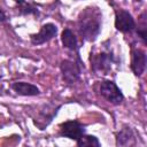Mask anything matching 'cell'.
Masks as SVG:
<instances>
[{"label": "cell", "instance_id": "cell-10", "mask_svg": "<svg viewBox=\"0 0 147 147\" xmlns=\"http://www.w3.org/2000/svg\"><path fill=\"white\" fill-rule=\"evenodd\" d=\"M61 41H62V45L64 48L71 51V52H76L77 55L78 54V42H77V37L75 36V33L69 29V28H65L63 31H62V34H61Z\"/></svg>", "mask_w": 147, "mask_h": 147}, {"label": "cell", "instance_id": "cell-8", "mask_svg": "<svg viewBox=\"0 0 147 147\" xmlns=\"http://www.w3.org/2000/svg\"><path fill=\"white\" fill-rule=\"evenodd\" d=\"M131 69L136 76H141L146 69V53L140 48L131 51Z\"/></svg>", "mask_w": 147, "mask_h": 147}, {"label": "cell", "instance_id": "cell-15", "mask_svg": "<svg viewBox=\"0 0 147 147\" xmlns=\"http://www.w3.org/2000/svg\"><path fill=\"white\" fill-rule=\"evenodd\" d=\"M6 20H7V16H6L5 11L2 10V8L0 7V22H5Z\"/></svg>", "mask_w": 147, "mask_h": 147}, {"label": "cell", "instance_id": "cell-6", "mask_svg": "<svg viewBox=\"0 0 147 147\" xmlns=\"http://www.w3.org/2000/svg\"><path fill=\"white\" fill-rule=\"evenodd\" d=\"M85 132V126L78 121H67L60 125V134L74 140H78Z\"/></svg>", "mask_w": 147, "mask_h": 147}, {"label": "cell", "instance_id": "cell-5", "mask_svg": "<svg viewBox=\"0 0 147 147\" xmlns=\"http://www.w3.org/2000/svg\"><path fill=\"white\" fill-rule=\"evenodd\" d=\"M115 28L123 33H127L132 32L137 25L132 15L127 10L119 8L115 10Z\"/></svg>", "mask_w": 147, "mask_h": 147}, {"label": "cell", "instance_id": "cell-2", "mask_svg": "<svg viewBox=\"0 0 147 147\" xmlns=\"http://www.w3.org/2000/svg\"><path fill=\"white\" fill-rule=\"evenodd\" d=\"M90 62H91V69L93 72L107 75L111 70L113 64L115 63V56L110 51L91 53Z\"/></svg>", "mask_w": 147, "mask_h": 147}, {"label": "cell", "instance_id": "cell-9", "mask_svg": "<svg viewBox=\"0 0 147 147\" xmlns=\"http://www.w3.org/2000/svg\"><path fill=\"white\" fill-rule=\"evenodd\" d=\"M10 87L18 94V95H24V96H33L40 94V90L30 83L25 82H15L10 85Z\"/></svg>", "mask_w": 147, "mask_h": 147}, {"label": "cell", "instance_id": "cell-4", "mask_svg": "<svg viewBox=\"0 0 147 147\" xmlns=\"http://www.w3.org/2000/svg\"><path fill=\"white\" fill-rule=\"evenodd\" d=\"M99 92H100L101 96H103L107 101H109L114 105H119L124 100V95H123L122 91L113 80L100 82Z\"/></svg>", "mask_w": 147, "mask_h": 147}, {"label": "cell", "instance_id": "cell-7", "mask_svg": "<svg viewBox=\"0 0 147 147\" xmlns=\"http://www.w3.org/2000/svg\"><path fill=\"white\" fill-rule=\"evenodd\" d=\"M57 34V26L53 23H46L44 24L38 33L31 34L30 39L33 45H42L51 39H53Z\"/></svg>", "mask_w": 147, "mask_h": 147}, {"label": "cell", "instance_id": "cell-12", "mask_svg": "<svg viewBox=\"0 0 147 147\" xmlns=\"http://www.w3.org/2000/svg\"><path fill=\"white\" fill-rule=\"evenodd\" d=\"M16 5L18 6V13L22 15H38L39 10L37 6L33 2H26V1H17Z\"/></svg>", "mask_w": 147, "mask_h": 147}, {"label": "cell", "instance_id": "cell-14", "mask_svg": "<svg viewBox=\"0 0 147 147\" xmlns=\"http://www.w3.org/2000/svg\"><path fill=\"white\" fill-rule=\"evenodd\" d=\"M146 15H147L146 11H144L140 15V17H139L140 24H138V29H137V33H138V36L140 37V39L142 40L144 44H146V37H147V18H146Z\"/></svg>", "mask_w": 147, "mask_h": 147}, {"label": "cell", "instance_id": "cell-1", "mask_svg": "<svg viewBox=\"0 0 147 147\" xmlns=\"http://www.w3.org/2000/svg\"><path fill=\"white\" fill-rule=\"evenodd\" d=\"M101 30V13L95 7L85 8L78 17V31L86 41H94Z\"/></svg>", "mask_w": 147, "mask_h": 147}, {"label": "cell", "instance_id": "cell-13", "mask_svg": "<svg viewBox=\"0 0 147 147\" xmlns=\"http://www.w3.org/2000/svg\"><path fill=\"white\" fill-rule=\"evenodd\" d=\"M77 146L78 147H101L99 139L90 134H83L77 140Z\"/></svg>", "mask_w": 147, "mask_h": 147}, {"label": "cell", "instance_id": "cell-11", "mask_svg": "<svg viewBox=\"0 0 147 147\" xmlns=\"http://www.w3.org/2000/svg\"><path fill=\"white\" fill-rule=\"evenodd\" d=\"M116 140L119 146H124V147L129 146L130 147L136 144V136L131 127L124 126L119 132L116 133Z\"/></svg>", "mask_w": 147, "mask_h": 147}, {"label": "cell", "instance_id": "cell-3", "mask_svg": "<svg viewBox=\"0 0 147 147\" xmlns=\"http://www.w3.org/2000/svg\"><path fill=\"white\" fill-rule=\"evenodd\" d=\"M62 78L67 84H72L77 82L82 74V62L80 60L65 59L60 64Z\"/></svg>", "mask_w": 147, "mask_h": 147}]
</instances>
